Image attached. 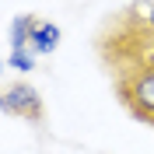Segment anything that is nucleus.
Here are the masks:
<instances>
[{
    "label": "nucleus",
    "instance_id": "f257e3e1",
    "mask_svg": "<svg viewBox=\"0 0 154 154\" xmlns=\"http://www.w3.org/2000/svg\"><path fill=\"white\" fill-rule=\"evenodd\" d=\"M116 91L137 119L154 126V56L137 63L130 77H116Z\"/></svg>",
    "mask_w": 154,
    "mask_h": 154
},
{
    "label": "nucleus",
    "instance_id": "f03ea898",
    "mask_svg": "<svg viewBox=\"0 0 154 154\" xmlns=\"http://www.w3.org/2000/svg\"><path fill=\"white\" fill-rule=\"evenodd\" d=\"M4 112L7 116H21V119H28V123H38L42 119V95H38L32 84H7L4 88Z\"/></svg>",
    "mask_w": 154,
    "mask_h": 154
},
{
    "label": "nucleus",
    "instance_id": "7ed1b4c3",
    "mask_svg": "<svg viewBox=\"0 0 154 154\" xmlns=\"http://www.w3.org/2000/svg\"><path fill=\"white\" fill-rule=\"evenodd\" d=\"M60 38H63L60 25H53V21H38L35 32H32V49H35L38 56H46V53H53V49L60 46Z\"/></svg>",
    "mask_w": 154,
    "mask_h": 154
},
{
    "label": "nucleus",
    "instance_id": "20e7f679",
    "mask_svg": "<svg viewBox=\"0 0 154 154\" xmlns=\"http://www.w3.org/2000/svg\"><path fill=\"white\" fill-rule=\"evenodd\" d=\"M35 25H38V21L32 18V14H18V18L11 21V35H7L11 49H28V46H32V32H35Z\"/></svg>",
    "mask_w": 154,
    "mask_h": 154
},
{
    "label": "nucleus",
    "instance_id": "39448f33",
    "mask_svg": "<svg viewBox=\"0 0 154 154\" xmlns=\"http://www.w3.org/2000/svg\"><path fill=\"white\" fill-rule=\"evenodd\" d=\"M35 56H38V53H35V49H11V53H7V67L11 70H18V74H28V70H35Z\"/></svg>",
    "mask_w": 154,
    "mask_h": 154
},
{
    "label": "nucleus",
    "instance_id": "423d86ee",
    "mask_svg": "<svg viewBox=\"0 0 154 154\" xmlns=\"http://www.w3.org/2000/svg\"><path fill=\"white\" fill-rule=\"evenodd\" d=\"M137 11H140V14H144V18H147V28L154 32V4H140V7H137Z\"/></svg>",
    "mask_w": 154,
    "mask_h": 154
}]
</instances>
